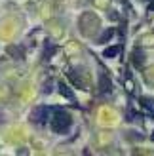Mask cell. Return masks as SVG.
<instances>
[{
  "label": "cell",
  "mask_w": 154,
  "mask_h": 156,
  "mask_svg": "<svg viewBox=\"0 0 154 156\" xmlns=\"http://www.w3.org/2000/svg\"><path fill=\"white\" fill-rule=\"evenodd\" d=\"M72 118L65 108H53V118H51V129L57 131V133H65V131L71 128Z\"/></svg>",
  "instance_id": "cell-1"
},
{
  "label": "cell",
  "mask_w": 154,
  "mask_h": 156,
  "mask_svg": "<svg viewBox=\"0 0 154 156\" xmlns=\"http://www.w3.org/2000/svg\"><path fill=\"white\" fill-rule=\"evenodd\" d=\"M50 111H51V107H38V108H34V112H33V122L44 124L46 120H48V116H50Z\"/></svg>",
  "instance_id": "cell-2"
},
{
  "label": "cell",
  "mask_w": 154,
  "mask_h": 156,
  "mask_svg": "<svg viewBox=\"0 0 154 156\" xmlns=\"http://www.w3.org/2000/svg\"><path fill=\"white\" fill-rule=\"evenodd\" d=\"M141 103L147 107L150 112H154V99H150V97H141Z\"/></svg>",
  "instance_id": "cell-3"
},
{
  "label": "cell",
  "mask_w": 154,
  "mask_h": 156,
  "mask_svg": "<svg viewBox=\"0 0 154 156\" xmlns=\"http://www.w3.org/2000/svg\"><path fill=\"white\" fill-rule=\"evenodd\" d=\"M118 51H120V48H118V46H112V48H107V50L103 51V55H105V57H114Z\"/></svg>",
  "instance_id": "cell-4"
},
{
  "label": "cell",
  "mask_w": 154,
  "mask_h": 156,
  "mask_svg": "<svg viewBox=\"0 0 154 156\" xmlns=\"http://www.w3.org/2000/svg\"><path fill=\"white\" fill-rule=\"evenodd\" d=\"M59 88H61V95H65V97H68V99H71V101H74V95H72L71 91H68V88H67L65 84H61Z\"/></svg>",
  "instance_id": "cell-5"
},
{
  "label": "cell",
  "mask_w": 154,
  "mask_h": 156,
  "mask_svg": "<svg viewBox=\"0 0 154 156\" xmlns=\"http://www.w3.org/2000/svg\"><path fill=\"white\" fill-rule=\"evenodd\" d=\"M149 10H150V12H154V2H150V6H149Z\"/></svg>",
  "instance_id": "cell-6"
},
{
  "label": "cell",
  "mask_w": 154,
  "mask_h": 156,
  "mask_svg": "<svg viewBox=\"0 0 154 156\" xmlns=\"http://www.w3.org/2000/svg\"><path fill=\"white\" fill-rule=\"evenodd\" d=\"M152 139H154V135H152Z\"/></svg>",
  "instance_id": "cell-7"
}]
</instances>
